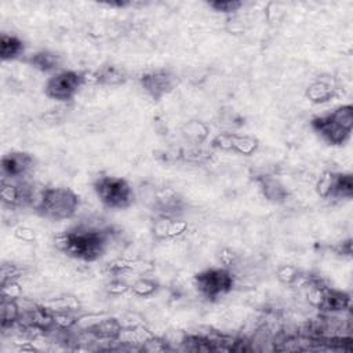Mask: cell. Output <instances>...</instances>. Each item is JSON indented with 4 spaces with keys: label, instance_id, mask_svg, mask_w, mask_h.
Returning <instances> with one entry per match:
<instances>
[{
    "label": "cell",
    "instance_id": "obj_1",
    "mask_svg": "<svg viewBox=\"0 0 353 353\" xmlns=\"http://www.w3.org/2000/svg\"><path fill=\"white\" fill-rule=\"evenodd\" d=\"M109 243L110 234L108 230L85 225L68 229L55 237V244L63 254L85 262L101 258Z\"/></svg>",
    "mask_w": 353,
    "mask_h": 353
},
{
    "label": "cell",
    "instance_id": "obj_2",
    "mask_svg": "<svg viewBox=\"0 0 353 353\" xmlns=\"http://www.w3.org/2000/svg\"><path fill=\"white\" fill-rule=\"evenodd\" d=\"M79 207V196L69 188H44L33 203V210L48 221L72 218Z\"/></svg>",
    "mask_w": 353,
    "mask_h": 353
},
{
    "label": "cell",
    "instance_id": "obj_3",
    "mask_svg": "<svg viewBox=\"0 0 353 353\" xmlns=\"http://www.w3.org/2000/svg\"><path fill=\"white\" fill-rule=\"evenodd\" d=\"M313 131L328 145H343L353 130V108L343 105L335 110L312 119Z\"/></svg>",
    "mask_w": 353,
    "mask_h": 353
},
{
    "label": "cell",
    "instance_id": "obj_4",
    "mask_svg": "<svg viewBox=\"0 0 353 353\" xmlns=\"http://www.w3.org/2000/svg\"><path fill=\"white\" fill-rule=\"evenodd\" d=\"M92 189L99 201L110 210H125L135 199L131 185L120 176H98L92 183Z\"/></svg>",
    "mask_w": 353,
    "mask_h": 353
},
{
    "label": "cell",
    "instance_id": "obj_5",
    "mask_svg": "<svg viewBox=\"0 0 353 353\" xmlns=\"http://www.w3.org/2000/svg\"><path fill=\"white\" fill-rule=\"evenodd\" d=\"M234 279L232 273L222 268H210L194 276V287L201 296L215 301L232 291Z\"/></svg>",
    "mask_w": 353,
    "mask_h": 353
},
{
    "label": "cell",
    "instance_id": "obj_6",
    "mask_svg": "<svg viewBox=\"0 0 353 353\" xmlns=\"http://www.w3.org/2000/svg\"><path fill=\"white\" fill-rule=\"evenodd\" d=\"M84 83L85 77L83 73L76 70H59L46 81L44 94L50 99L66 102L74 98Z\"/></svg>",
    "mask_w": 353,
    "mask_h": 353
},
{
    "label": "cell",
    "instance_id": "obj_7",
    "mask_svg": "<svg viewBox=\"0 0 353 353\" xmlns=\"http://www.w3.org/2000/svg\"><path fill=\"white\" fill-rule=\"evenodd\" d=\"M141 85L154 101H160L178 85V77L170 70L157 69L141 76Z\"/></svg>",
    "mask_w": 353,
    "mask_h": 353
},
{
    "label": "cell",
    "instance_id": "obj_8",
    "mask_svg": "<svg viewBox=\"0 0 353 353\" xmlns=\"http://www.w3.org/2000/svg\"><path fill=\"white\" fill-rule=\"evenodd\" d=\"M317 192L323 197L350 199L353 194V178L350 174L328 172L320 178Z\"/></svg>",
    "mask_w": 353,
    "mask_h": 353
},
{
    "label": "cell",
    "instance_id": "obj_9",
    "mask_svg": "<svg viewBox=\"0 0 353 353\" xmlns=\"http://www.w3.org/2000/svg\"><path fill=\"white\" fill-rule=\"evenodd\" d=\"M34 167V157L28 152H10L1 157L3 179L19 181L30 174Z\"/></svg>",
    "mask_w": 353,
    "mask_h": 353
},
{
    "label": "cell",
    "instance_id": "obj_10",
    "mask_svg": "<svg viewBox=\"0 0 353 353\" xmlns=\"http://www.w3.org/2000/svg\"><path fill=\"white\" fill-rule=\"evenodd\" d=\"M335 90V83L331 77H319L307 87L306 97L314 103H321L330 101Z\"/></svg>",
    "mask_w": 353,
    "mask_h": 353
},
{
    "label": "cell",
    "instance_id": "obj_11",
    "mask_svg": "<svg viewBox=\"0 0 353 353\" xmlns=\"http://www.w3.org/2000/svg\"><path fill=\"white\" fill-rule=\"evenodd\" d=\"M256 141L248 137H237V135H223L218 137L214 141V146H219L222 149H234L240 153L248 154L256 148Z\"/></svg>",
    "mask_w": 353,
    "mask_h": 353
},
{
    "label": "cell",
    "instance_id": "obj_12",
    "mask_svg": "<svg viewBox=\"0 0 353 353\" xmlns=\"http://www.w3.org/2000/svg\"><path fill=\"white\" fill-rule=\"evenodd\" d=\"M92 79L99 84L119 85L127 80V73L121 66L103 65L92 74Z\"/></svg>",
    "mask_w": 353,
    "mask_h": 353
},
{
    "label": "cell",
    "instance_id": "obj_13",
    "mask_svg": "<svg viewBox=\"0 0 353 353\" xmlns=\"http://www.w3.org/2000/svg\"><path fill=\"white\" fill-rule=\"evenodd\" d=\"M28 63L30 66H33L34 69L44 72V73H48V72L57 73V70L61 65L59 57L55 52H51L47 50H41V51L32 54L28 59Z\"/></svg>",
    "mask_w": 353,
    "mask_h": 353
},
{
    "label": "cell",
    "instance_id": "obj_14",
    "mask_svg": "<svg viewBox=\"0 0 353 353\" xmlns=\"http://www.w3.org/2000/svg\"><path fill=\"white\" fill-rule=\"evenodd\" d=\"M25 51L23 41L14 34L1 33L0 36V57L3 61H14Z\"/></svg>",
    "mask_w": 353,
    "mask_h": 353
},
{
    "label": "cell",
    "instance_id": "obj_15",
    "mask_svg": "<svg viewBox=\"0 0 353 353\" xmlns=\"http://www.w3.org/2000/svg\"><path fill=\"white\" fill-rule=\"evenodd\" d=\"M349 303V298L338 291H320L319 306L324 310H342Z\"/></svg>",
    "mask_w": 353,
    "mask_h": 353
},
{
    "label": "cell",
    "instance_id": "obj_16",
    "mask_svg": "<svg viewBox=\"0 0 353 353\" xmlns=\"http://www.w3.org/2000/svg\"><path fill=\"white\" fill-rule=\"evenodd\" d=\"M17 317H18V306L15 305V302L11 298L7 299V296L3 295V299H1V324H3V327H6L8 323H12Z\"/></svg>",
    "mask_w": 353,
    "mask_h": 353
},
{
    "label": "cell",
    "instance_id": "obj_17",
    "mask_svg": "<svg viewBox=\"0 0 353 353\" xmlns=\"http://www.w3.org/2000/svg\"><path fill=\"white\" fill-rule=\"evenodd\" d=\"M210 6L214 10L219 11V12H228L229 14V12L237 11L243 6V3L241 1H234V0H232V1H211Z\"/></svg>",
    "mask_w": 353,
    "mask_h": 353
}]
</instances>
